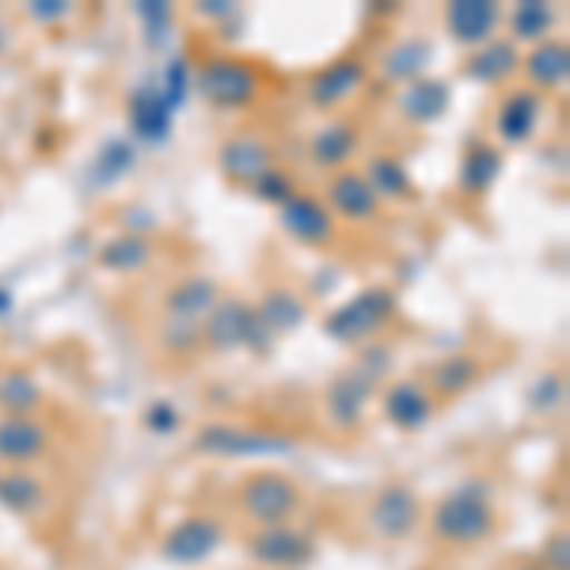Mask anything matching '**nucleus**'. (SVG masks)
<instances>
[{
	"instance_id": "nucleus-1",
	"label": "nucleus",
	"mask_w": 570,
	"mask_h": 570,
	"mask_svg": "<svg viewBox=\"0 0 570 570\" xmlns=\"http://www.w3.org/2000/svg\"><path fill=\"white\" fill-rule=\"evenodd\" d=\"M494 529H499V510H494L491 487L483 480L453 487L449 494H441V502L430 513V532L449 548L483 544L487 537H494Z\"/></svg>"
},
{
	"instance_id": "nucleus-2",
	"label": "nucleus",
	"mask_w": 570,
	"mask_h": 570,
	"mask_svg": "<svg viewBox=\"0 0 570 570\" xmlns=\"http://www.w3.org/2000/svg\"><path fill=\"white\" fill-rule=\"evenodd\" d=\"M301 487L289 480L278 468H255L247 472L240 487H236V510L252 521L255 529H271V525H289L301 513Z\"/></svg>"
},
{
	"instance_id": "nucleus-3",
	"label": "nucleus",
	"mask_w": 570,
	"mask_h": 570,
	"mask_svg": "<svg viewBox=\"0 0 570 570\" xmlns=\"http://www.w3.org/2000/svg\"><path fill=\"white\" fill-rule=\"evenodd\" d=\"M395 293L384 289V285H370V289L354 293L351 301H343L338 308L327 312L324 320V331L335 343H346V346H365L373 338L384 335V327L395 320Z\"/></svg>"
},
{
	"instance_id": "nucleus-4",
	"label": "nucleus",
	"mask_w": 570,
	"mask_h": 570,
	"mask_svg": "<svg viewBox=\"0 0 570 570\" xmlns=\"http://www.w3.org/2000/svg\"><path fill=\"white\" fill-rule=\"evenodd\" d=\"M198 91L220 110H244L259 99V69L244 58H214L198 69Z\"/></svg>"
},
{
	"instance_id": "nucleus-5",
	"label": "nucleus",
	"mask_w": 570,
	"mask_h": 570,
	"mask_svg": "<svg viewBox=\"0 0 570 570\" xmlns=\"http://www.w3.org/2000/svg\"><path fill=\"white\" fill-rule=\"evenodd\" d=\"M195 445L202 453L214 456H282L293 453V441L278 434V430H263V426H236V422H209V426L198 430Z\"/></svg>"
},
{
	"instance_id": "nucleus-6",
	"label": "nucleus",
	"mask_w": 570,
	"mask_h": 570,
	"mask_svg": "<svg viewBox=\"0 0 570 570\" xmlns=\"http://www.w3.org/2000/svg\"><path fill=\"white\" fill-rule=\"evenodd\" d=\"M255 338H271V331L263 327L255 305L240 297H220V305L202 324V346L209 351H236V346H252Z\"/></svg>"
},
{
	"instance_id": "nucleus-7",
	"label": "nucleus",
	"mask_w": 570,
	"mask_h": 570,
	"mask_svg": "<svg viewBox=\"0 0 570 570\" xmlns=\"http://www.w3.org/2000/svg\"><path fill=\"white\" fill-rule=\"evenodd\" d=\"M365 521H370V532L376 540H389V544L407 540L422 521V499L407 483H389L373 494Z\"/></svg>"
},
{
	"instance_id": "nucleus-8",
	"label": "nucleus",
	"mask_w": 570,
	"mask_h": 570,
	"mask_svg": "<svg viewBox=\"0 0 570 570\" xmlns=\"http://www.w3.org/2000/svg\"><path fill=\"white\" fill-rule=\"evenodd\" d=\"M324 206L338 225H373L381 220V198L373 195V187L365 183L362 168H343L331 171L324 187Z\"/></svg>"
},
{
	"instance_id": "nucleus-9",
	"label": "nucleus",
	"mask_w": 570,
	"mask_h": 570,
	"mask_svg": "<svg viewBox=\"0 0 570 570\" xmlns=\"http://www.w3.org/2000/svg\"><path fill=\"white\" fill-rule=\"evenodd\" d=\"M247 556L255 559L266 570H301L312 563L316 556V544H312L308 532L289 525H271V529H255L252 537L244 540Z\"/></svg>"
},
{
	"instance_id": "nucleus-10",
	"label": "nucleus",
	"mask_w": 570,
	"mask_h": 570,
	"mask_svg": "<svg viewBox=\"0 0 570 570\" xmlns=\"http://www.w3.org/2000/svg\"><path fill=\"white\" fill-rule=\"evenodd\" d=\"M365 80H370V66L362 58L331 61L308 77V107H316L320 115H335L365 88Z\"/></svg>"
},
{
	"instance_id": "nucleus-11",
	"label": "nucleus",
	"mask_w": 570,
	"mask_h": 570,
	"mask_svg": "<svg viewBox=\"0 0 570 570\" xmlns=\"http://www.w3.org/2000/svg\"><path fill=\"white\" fill-rule=\"evenodd\" d=\"M278 220H282L285 236L297 240V244H305V247H327L338 236V220L331 217L324 198L305 195V190H297L293 198L282 202Z\"/></svg>"
},
{
	"instance_id": "nucleus-12",
	"label": "nucleus",
	"mask_w": 570,
	"mask_h": 570,
	"mask_svg": "<svg viewBox=\"0 0 570 570\" xmlns=\"http://www.w3.org/2000/svg\"><path fill=\"white\" fill-rule=\"evenodd\" d=\"M540 115H544V96L532 88H505L494 107V137L502 145H529L540 130ZM499 145V149H502Z\"/></svg>"
},
{
	"instance_id": "nucleus-13",
	"label": "nucleus",
	"mask_w": 570,
	"mask_h": 570,
	"mask_svg": "<svg viewBox=\"0 0 570 570\" xmlns=\"http://www.w3.org/2000/svg\"><path fill=\"white\" fill-rule=\"evenodd\" d=\"M220 285L206 274H190V278H179L176 285H168L160 301V312L164 320L171 324H190V327H202L209 320V312L220 305Z\"/></svg>"
},
{
	"instance_id": "nucleus-14",
	"label": "nucleus",
	"mask_w": 570,
	"mask_h": 570,
	"mask_svg": "<svg viewBox=\"0 0 570 570\" xmlns=\"http://www.w3.org/2000/svg\"><path fill=\"white\" fill-rule=\"evenodd\" d=\"M505 20V12L491 0H453L445 8V31L449 39L464 50H480L491 39H499V27Z\"/></svg>"
},
{
	"instance_id": "nucleus-15",
	"label": "nucleus",
	"mask_w": 570,
	"mask_h": 570,
	"mask_svg": "<svg viewBox=\"0 0 570 570\" xmlns=\"http://www.w3.org/2000/svg\"><path fill=\"white\" fill-rule=\"evenodd\" d=\"M50 449V426L35 415H0V464L31 468Z\"/></svg>"
},
{
	"instance_id": "nucleus-16",
	"label": "nucleus",
	"mask_w": 570,
	"mask_h": 570,
	"mask_svg": "<svg viewBox=\"0 0 570 570\" xmlns=\"http://www.w3.org/2000/svg\"><path fill=\"white\" fill-rule=\"evenodd\" d=\"M225 540V529H220L217 518H206V513H195V518H183L176 529L164 537L160 556L168 563H202L217 551V544Z\"/></svg>"
},
{
	"instance_id": "nucleus-17",
	"label": "nucleus",
	"mask_w": 570,
	"mask_h": 570,
	"mask_svg": "<svg viewBox=\"0 0 570 570\" xmlns=\"http://www.w3.org/2000/svg\"><path fill=\"white\" fill-rule=\"evenodd\" d=\"M217 164L228 183H236V187H255V183L274 168V153L263 137L236 134L217 149Z\"/></svg>"
},
{
	"instance_id": "nucleus-18",
	"label": "nucleus",
	"mask_w": 570,
	"mask_h": 570,
	"mask_svg": "<svg viewBox=\"0 0 570 570\" xmlns=\"http://www.w3.org/2000/svg\"><path fill=\"white\" fill-rule=\"evenodd\" d=\"M521 72L532 91L540 96H551V91H567V80H570V46L567 39H548V42H537L521 53Z\"/></svg>"
},
{
	"instance_id": "nucleus-19",
	"label": "nucleus",
	"mask_w": 570,
	"mask_h": 570,
	"mask_svg": "<svg viewBox=\"0 0 570 570\" xmlns=\"http://www.w3.org/2000/svg\"><path fill=\"white\" fill-rule=\"evenodd\" d=\"M381 411L395 430H422L434 419V395L422 381H392L381 395Z\"/></svg>"
},
{
	"instance_id": "nucleus-20",
	"label": "nucleus",
	"mask_w": 570,
	"mask_h": 570,
	"mask_svg": "<svg viewBox=\"0 0 570 570\" xmlns=\"http://www.w3.org/2000/svg\"><path fill=\"white\" fill-rule=\"evenodd\" d=\"M357 145H362V134L351 118H331L327 126H320L308 141V156L320 171H343L351 168V160L357 156Z\"/></svg>"
},
{
	"instance_id": "nucleus-21",
	"label": "nucleus",
	"mask_w": 570,
	"mask_h": 570,
	"mask_svg": "<svg viewBox=\"0 0 570 570\" xmlns=\"http://www.w3.org/2000/svg\"><path fill=\"white\" fill-rule=\"evenodd\" d=\"M518 72H521V50L505 39V35H499V39L480 46V50H472V53H468V61H464V77L475 80V85H487V88L510 85Z\"/></svg>"
},
{
	"instance_id": "nucleus-22",
	"label": "nucleus",
	"mask_w": 570,
	"mask_h": 570,
	"mask_svg": "<svg viewBox=\"0 0 570 570\" xmlns=\"http://www.w3.org/2000/svg\"><path fill=\"white\" fill-rule=\"evenodd\" d=\"M502 176V149L487 137H472L461 153V171H456V187L468 198L491 195V187Z\"/></svg>"
},
{
	"instance_id": "nucleus-23",
	"label": "nucleus",
	"mask_w": 570,
	"mask_h": 570,
	"mask_svg": "<svg viewBox=\"0 0 570 570\" xmlns=\"http://www.w3.org/2000/svg\"><path fill=\"white\" fill-rule=\"evenodd\" d=\"M483 376V362L472 354H449L441 357V362L426 365V373H422V384H426V392L434 395V400H456V395L472 392L475 384H480Z\"/></svg>"
},
{
	"instance_id": "nucleus-24",
	"label": "nucleus",
	"mask_w": 570,
	"mask_h": 570,
	"mask_svg": "<svg viewBox=\"0 0 570 570\" xmlns=\"http://www.w3.org/2000/svg\"><path fill=\"white\" fill-rule=\"evenodd\" d=\"M362 176L373 187V195L381 198V206H384V202H419V187H415V179H411L403 156L373 153L370 160H365Z\"/></svg>"
},
{
	"instance_id": "nucleus-25",
	"label": "nucleus",
	"mask_w": 570,
	"mask_h": 570,
	"mask_svg": "<svg viewBox=\"0 0 570 570\" xmlns=\"http://www.w3.org/2000/svg\"><path fill=\"white\" fill-rule=\"evenodd\" d=\"M449 110V85L445 80H434V77H419L411 85L400 88L395 96V115L411 126H426L441 118Z\"/></svg>"
},
{
	"instance_id": "nucleus-26",
	"label": "nucleus",
	"mask_w": 570,
	"mask_h": 570,
	"mask_svg": "<svg viewBox=\"0 0 570 570\" xmlns=\"http://www.w3.org/2000/svg\"><path fill=\"white\" fill-rule=\"evenodd\" d=\"M373 384H365L362 376H357L354 370H343L331 381L327 389V411H331V422L343 430H354L357 422L365 419V411H370V400H373Z\"/></svg>"
},
{
	"instance_id": "nucleus-27",
	"label": "nucleus",
	"mask_w": 570,
	"mask_h": 570,
	"mask_svg": "<svg viewBox=\"0 0 570 570\" xmlns=\"http://www.w3.org/2000/svg\"><path fill=\"white\" fill-rule=\"evenodd\" d=\"M505 39L513 46H537L556 39V23H559V8H551L548 0H525V4H513V12L505 16Z\"/></svg>"
},
{
	"instance_id": "nucleus-28",
	"label": "nucleus",
	"mask_w": 570,
	"mask_h": 570,
	"mask_svg": "<svg viewBox=\"0 0 570 570\" xmlns=\"http://www.w3.org/2000/svg\"><path fill=\"white\" fill-rule=\"evenodd\" d=\"M430 58H434V46L422 35H407V39L392 42V50L381 58V77L392 80V85H411V80L426 77Z\"/></svg>"
},
{
	"instance_id": "nucleus-29",
	"label": "nucleus",
	"mask_w": 570,
	"mask_h": 570,
	"mask_svg": "<svg viewBox=\"0 0 570 570\" xmlns=\"http://www.w3.org/2000/svg\"><path fill=\"white\" fill-rule=\"evenodd\" d=\"M0 505L16 518H35L46 505V483L31 468H8L0 472Z\"/></svg>"
},
{
	"instance_id": "nucleus-30",
	"label": "nucleus",
	"mask_w": 570,
	"mask_h": 570,
	"mask_svg": "<svg viewBox=\"0 0 570 570\" xmlns=\"http://www.w3.org/2000/svg\"><path fill=\"white\" fill-rule=\"evenodd\" d=\"M46 403L42 384L23 365H4L0 370V415H35Z\"/></svg>"
},
{
	"instance_id": "nucleus-31",
	"label": "nucleus",
	"mask_w": 570,
	"mask_h": 570,
	"mask_svg": "<svg viewBox=\"0 0 570 570\" xmlns=\"http://www.w3.org/2000/svg\"><path fill=\"white\" fill-rule=\"evenodd\" d=\"M255 312H259L263 327L271 331V335H289V331L301 327V320H305V301L293 289H285V285H274V289H266V297L259 305H255Z\"/></svg>"
},
{
	"instance_id": "nucleus-32",
	"label": "nucleus",
	"mask_w": 570,
	"mask_h": 570,
	"mask_svg": "<svg viewBox=\"0 0 570 570\" xmlns=\"http://www.w3.org/2000/svg\"><path fill=\"white\" fill-rule=\"evenodd\" d=\"M149 259H153V244L145 240V236H134V233L107 240L104 247H99V255H96L99 266H107V271H118V274L145 271V266H149Z\"/></svg>"
},
{
	"instance_id": "nucleus-33",
	"label": "nucleus",
	"mask_w": 570,
	"mask_h": 570,
	"mask_svg": "<svg viewBox=\"0 0 570 570\" xmlns=\"http://www.w3.org/2000/svg\"><path fill=\"white\" fill-rule=\"evenodd\" d=\"M156 346H160V354L171 357V362H187L190 354L202 351V327L171 324V320H164L160 331H156Z\"/></svg>"
},
{
	"instance_id": "nucleus-34",
	"label": "nucleus",
	"mask_w": 570,
	"mask_h": 570,
	"mask_svg": "<svg viewBox=\"0 0 570 570\" xmlns=\"http://www.w3.org/2000/svg\"><path fill=\"white\" fill-rule=\"evenodd\" d=\"M392 362H395L392 346L384 343V338H373V343L357 346V354H354V365H351V370H354L357 376H362L365 384H373V389H381L384 376H389V370H392Z\"/></svg>"
},
{
	"instance_id": "nucleus-35",
	"label": "nucleus",
	"mask_w": 570,
	"mask_h": 570,
	"mask_svg": "<svg viewBox=\"0 0 570 570\" xmlns=\"http://www.w3.org/2000/svg\"><path fill=\"white\" fill-rule=\"evenodd\" d=\"M563 395H567V381L563 373H544L529 392V407L532 411H556L563 407Z\"/></svg>"
},
{
	"instance_id": "nucleus-36",
	"label": "nucleus",
	"mask_w": 570,
	"mask_h": 570,
	"mask_svg": "<svg viewBox=\"0 0 570 570\" xmlns=\"http://www.w3.org/2000/svg\"><path fill=\"white\" fill-rule=\"evenodd\" d=\"M252 190H255V195H259L263 202H271V206H282L285 198L297 195V183H293V176H285V171L271 168L259 183H255Z\"/></svg>"
},
{
	"instance_id": "nucleus-37",
	"label": "nucleus",
	"mask_w": 570,
	"mask_h": 570,
	"mask_svg": "<svg viewBox=\"0 0 570 570\" xmlns=\"http://www.w3.org/2000/svg\"><path fill=\"white\" fill-rule=\"evenodd\" d=\"M540 570H570V537L563 529L548 537L544 556H540Z\"/></svg>"
},
{
	"instance_id": "nucleus-38",
	"label": "nucleus",
	"mask_w": 570,
	"mask_h": 570,
	"mask_svg": "<svg viewBox=\"0 0 570 570\" xmlns=\"http://www.w3.org/2000/svg\"><path fill=\"white\" fill-rule=\"evenodd\" d=\"M27 16H31L35 23L50 27V23H61L72 16V4H66V0H35V4H27Z\"/></svg>"
},
{
	"instance_id": "nucleus-39",
	"label": "nucleus",
	"mask_w": 570,
	"mask_h": 570,
	"mask_svg": "<svg viewBox=\"0 0 570 570\" xmlns=\"http://www.w3.org/2000/svg\"><path fill=\"white\" fill-rule=\"evenodd\" d=\"M8 46H12V23H8L4 16H0V58L8 53Z\"/></svg>"
},
{
	"instance_id": "nucleus-40",
	"label": "nucleus",
	"mask_w": 570,
	"mask_h": 570,
	"mask_svg": "<svg viewBox=\"0 0 570 570\" xmlns=\"http://www.w3.org/2000/svg\"><path fill=\"white\" fill-rule=\"evenodd\" d=\"M518 570H540V563H529V567H518Z\"/></svg>"
}]
</instances>
